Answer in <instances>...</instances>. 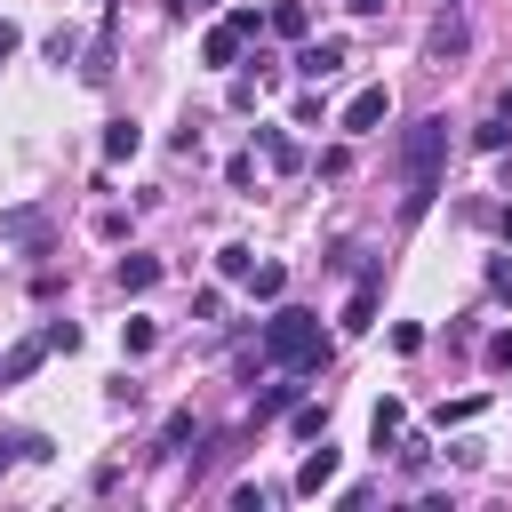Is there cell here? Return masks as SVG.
Returning <instances> with one entry per match:
<instances>
[{"label":"cell","mask_w":512,"mask_h":512,"mask_svg":"<svg viewBox=\"0 0 512 512\" xmlns=\"http://www.w3.org/2000/svg\"><path fill=\"white\" fill-rule=\"evenodd\" d=\"M160 272H168L160 256H120V272H112V280H120V296H144V288H160Z\"/></svg>","instance_id":"obj_7"},{"label":"cell","mask_w":512,"mask_h":512,"mask_svg":"<svg viewBox=\"0 0 512 512\" xmlns=\"http://www.w3.org/2000/svg\"><path fill=\"white\" fill-rule=\"evenodd\" d=\"M344 8H352V16H384V0H344Z\"/></svg>","instance_id":"obj_27"},{"label":"cell","mask_w":512,"mask_h":512,"mask_svg":"<svg viewBox=\"0 0 512 512\" xmlns=\"http://www.w3.org/2000/svg\"><path fill=\"white\" fill-rule=\"evenodd\" d=\"M496 112H504V120H512V88H504V96H496Z\"/></svg>","instance_id":"obj_31"},{"label":"cell","mask_w":512,"mask_h":512,"mask_svg":"<svg viewBox=\"0 0 512 512\" xmlns=\"http://www.w3.org/2000/svg\"><path fill=\"white\" fill-rule=\"evenodd\" d=\"M256 152H264V160H272L280 176H296V168H304V152H296V136H280V128H256Z\"/></svg>","instance_id":"obj_8"},{"label":"cell","mask_w":512,"mask_h":512,"mask_svg":"<svg viewBox=\"0 0 512 512\" xmlns=\"http://www.w3.org/2000/svg\"><path fill=\"white\" fill-rule=\"evenodd\" d=\"M464 40H472V32H464V16H440V24H432V64L464 56Z\"/></svg>","instance_id":"obj_11"},{"label":"cell","mask_w":512,"mask_h":512,"mask_svg":"<svg viewBox=\"0 0 512 512\" xmlns=\"http://www.w3.org/2000/svg\"><path fill=\"white\" fill-rule=\"evenodd\" d=\"M280 288H288V264H248V296L280 304Z\"/></svg>","instance_id":"obj_13"},{"label":"cell","mask_w":512,"mask_h":512,"mask_svg":"<svg viewBox=\"0 0 512 512\" xmlns=\"http://www.w3.org/2000/svg\"><path fill=\"white\" fill-rule=\"evenodd\" d=\"M328 360V328H320V312H304V304H280L272 320H264V368H288V376H304V368H320Z\"/></svg>","instance_id":"obj_1"},{"label":"cell","mask_w":512,"mask_h":512,"mask_svg":"<svg viewBox=\"0 0 512 512\" xmlns=\"http://www.w3.org/2000/svg\"><path fill=\"white\" fill-rule=\"evenodd\" d=\"M336 64H344V40H304V48H296V72H304V80H328Z\"/></svg>","instance_id":"obj_5"},{"label":"cell","mask_w":512,"mask_h":512,"mask_svg":"<svg viewBox=\"0 0 512 512\" xmlns=\"http://www.w3.org/2000/svg\"><path fill=\"white\" fill-rule=\"evenodd\" d=\"M8 56H16V24H0V64H8Z\"/></svg>","instance_id":"obj_28"},{"label":"cell","mask_w":512,"mask_h":512,"mask_svg":"<svg viewBox=\"0 0 512 512\" xmlns=\"http://www.w3.org/2000/svg\"><path fill=\"white\" fill-rule=\"evenodd\" d=\"M216 264H224V280H248V264H256V256L232 240V248H216Z\"/></svg>","instance_id":"obj_23"},{"label":"cell","mask_w":512,"mask_h":512,"mask_svg":"<svg viewBox=\"0 0 512 512\" xmlns=\"http://www.w3.org/2000/svg\"><path fill=\"white\" fill-rule=\"evenodd\" d=\"M328 480H336V448H312V456L296 464V496H320Z\"/></svg>","instance_id":"obj_9"},{"label":"cell","mask_w":512,"mask_h":512,"mask_svg":"<svg viewBox=\"0 0 512 512\" xmlns=\"http://www.w3.org/2000/svg\"><path fill=\"white\" fill-rule=\"evenodd\" d=\"M488 368H512V328H496V336H488Z\"/></svg>","instance_id":"obj_25"},{"label":"cell","mask_w":512,"mask_h":512,"mask_svg":"<svg viewBox=\"0 0 512 512\" xmlns=\"http://www.w3.org/2000/svg\"><path fill=\"white\" fill-rule=\"evenodd\" d=\"M320 432H328V400H304L296 408V440H320Z\"/></svg>","instance_id":"obj_19"},{"label":"cell","mask_w":512,"mask_h":512,"mask_svg":"<svg viewBox=\"0 0 512 512\" xmlns=\"http://www.w3.org/2000/svg\"><path fill=\"white\" fill-rule=\"evenodd\" d=\"M408 200H400V216L416 224L424 208H432V192H440V160H448V120H416L408 128Z\"/></svg>","instance_id":"obj_2"},{"label":"cell","mask_w":512,"mask_h":512,"mask_svg":"<svg viewBox=\"0 0 512 512\" xmlns=\"http://www.w3.org/2000/svg\"><path fill=\"white\" fill-rule=\"evenodd\" d=\"M136 144H144L136 120H112V128H104V160H136Z\"/></svg>","instance_id":"obj_12"},{"label":"cell","mask_w":512,"mask_h":512,"mask_svg":"<svg viewBox=\"0 0 512 512\" xmlns=\"http://www.w3.org/2000/svg\"><path fill=\"white\" fill-rule=\"evenodd\" d=\"M264 24H272L280 40H304V32H312V8H304V0H272V16H264Z\"/></svg>","instance_id":"obj_10"},{"label":"cell","mask_w":512,"mask_h":512,"mask_svg":"<svg viewBox=\"0 0 512 512\" xmlns=\"http://www.w3.org/2000/svg\"><path fill=\"white\" fill-rule=\"evenodd\" d=\"M184 440H200V416H192V408H176V416L160 424V448H168V456H184Z\"/></svg>","instance_id":"obj_14"},{"label":"cell","mask_w":512,"mask_h":512,"mask_svg":"<svg viewBox=\"0 0 512 512\" xmlns=\"http://www.w3.org/2000/svg\"><path fill=\"white\" fill-rule=\"evenodd\" d=\"M152 344H160L152 320H120V352H152Z\"/></svg>","instance_id":"obj_17"},{"label":"cell","mask_w":512,"mask_h":512,"mask_svg":"<svg viewBox=\"0 0 512 512\" xmlns=\"http://www.w3.org/2000/svg\"><path fill=\"white\" fill-rule=\"evenodd\" d=\"M496 232H504V240H512V200H504V208H496Z\"/></svg>","instance_id":"obj_29"},{"label":"cell","mask_w":512,"mask_h":512,"mask_svg":"<svg viewBox=\"0 0 512 512\" xmlns=\"http://www.w3.org/2000/svg\"><path fill=\"white\" fill-rule=\"evenodd\" d=\"M0 368H8V360H0Z\"/></svg>","instance_id":"obj_32"},{"label":"cell","mask_w":512,"mask_h":512,"mask_svg":"<svg viewBox=\"0 0 512 512\" xmlns=\"http://www.w3.org/2000/svg\"><path fill=\"white\" fill-rule=\"evenodd\" d=\"M0 240H24V248H40V240H48V208H8V216H0Z\"/></svg>","instance_id":"obj_6"},{"label":"cell","mask_w":512,"mask_h":512,"mask_svg":"<svg viewBox=\"0 0 512 512\" xmlns=\"http://www.w3.org/2000/svg\"><path fill=\"white\" fill-rule=\"evenodd\" d=\"M192 8H216V0H176V16H192Z\"/></svg>","instance_id":"obj_30"},{"label":"cell","mask_w":512,"mask_h":512,"mask_svg":"<svg viewBox=\"0 0 512 512\" xmlns=\"http://www.w3.org/2000/svg\"><path fill=\"white\" fill-rule=\"evenodd\" d=\"M392 120V88H360L352 104H344V136H376Z\"/></svg>","instance_id":"obj_4"},{"label":"cell","mask_w":512,"mask_h":512,"mask_svg":"<svg viewBox=\"0 0 512 512\" xmlns=\"http://www.w3.org/2000/svg\"><path fill=\"white\" fill-rule=\"evenodd\" d=\"M480 408H488V392H464V400H448V408H440V432H448V424H472Z\"/></svg>","instance_id":"obj_18"},{"label":"cell","mask_w":512,"mask_h":512,"mask_svg":"<svg viewBox=\"0 0 512 512\" xmlns=\"http://www.w3.org/2000/svg\"><path fill=\"white\" fill-rule=\"evenodd\" d=\"M256 88H264V72H240L232 80V112H256Z\"/></svg>","instance_id":"obj_22"},{"label":"cell","mask_w":512,"mask_h":512,"mask_svg":"<svg viewBox=\"0 0 512 512\" xmlns=\"http://www.w3.org/2000/svg\"><path fill=\"white\" fill-rule=\"evenodd\" d=\"M280 408H296V384H264L256 392V416H280Z\"/></svg>","instance_id":"obj_21"},{"label":"cell","mask_w":512,"mask_h":512,"mask_svg":"<svg viewBox=\"0 0 512 512\" xmlns=\"http://www.w3.org/2000/svg\"><path fill=\"white\" fill-rule=\"evenodd\" d=\"M368 320H376V288H360V296L344 304V328H368Z\"/></svg>","instance_id":"obj_24"},{"label":"cell","mask_w":512,"mask_h":512,"mask_svg":"<svg viewBox=\"0 0 512 512\" xmlns=\"http://www.w3.org/2000/svg\"><path fill=\"white\" fill-rule=\"evenodd\" d=\"M488 288H496V296H512V256H496V264H488Z\"/></svg>","instance_id":"obj_26"},{"label":"cell","mask_w":512,"mask_h":512,"mask_svg":"<svg viewBox=\"0 0 512 512\" xmlns=\"http://www.w3.org/2000/svg\"><path fill=\"white\" fill-rule=\"evenodd\" d=\"M472 144H480V152H504V144H512V120H504V112H496V120H480V128H472Z\"/></svg>","instance_id":"obj_16"},{"label":"cell","mask_w":512,"mask_h":512,"mask_svg":"<svg viewBox=\"0 0 512 512\" xmlns=\"http://www.w3.org/2000/svg\"><path fill=\"white\" fill-rule=\"evenodd\" d=\"M256 32H264V16H256V8H232V16L200 40V64H240V48H248Z\"/></svg>","instance_id":"obj_3"},{"label":"cell","mask_w":512,"mask_h":512,"mask_svg":"<svg viewBox=\"0 0 512 512\" xmlns=\"http://www.w3.org/2000/svg\"><path fill=\"white\" fill-rule=\"evenodd\" d=\"M40 344H48V352H80V328H72V320H48Z\"/></svg>","instance_id":"obj_20"},{"label":"cell","mask_w":512,"mask_h":512,"mask_svg":"<svg viewBox=\"0 0 512 512\" xmlns=\"http://www.w3.org/2000/svg\"><path fill=\"white\" fill-rule=\"evenodd\" d=\"M400 424H408V416H400V400H376V416H368L376 448H392V440H400Z\"/></svg>","instance_id":"obj_15"}]
</instances>
